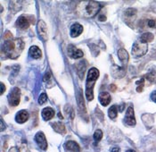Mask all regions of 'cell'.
Listing matches in <instances>:
<instances>
[{"label":"cell","instance_id":"cell-1","mask_svg":"<svg viewBox=\"0 0 156 152\" xmlns=\"http://www.w3.org/2000/svg\"><path fill=\"white\" fill-rule=\"evenodd\" d=\"M24 48V42L22 39H11L5 40L2 47V54L8 58L16 59L22 54Z\"/></svg>","mask_w":156,"mask_h":152},{"label":"cell","instance_id":"cell-2","mask_svg":"<svg viewBox=\"0 0 156 152\" xmlns=\"http://www.w3.org/2000/svg\"><path fill=\"white\" fill-rule=\"evenodd\" d=\"M100 8L101 6L96 1H83L78 6V12L85 17H94Z\"/></svg>","mask_w":156,"mask_h":152},{"label":"cell","instance_id":"cell-3","mask_svg":"<svg viewBox=\"0 0 156 152\" xmlns=\"http://www.w3.org/2000/svg\"><path fill=\"white\" fill-rule=\"evenodd\" d=\"M99 77V71L96 68L93 67L89 69L87 72V82H86V90H85V94L86 98L88 101H92L94 98V87L96 80Z\"/></svg>","mask_w":156,"mask_h":152},{"label":"cell","instance_id":"cell-4","mask_svg":"<svg viewBox=\"0 0 156 152\" xmlns=\"http://www.w3.org/2000/svg\"><path fill=\"white\" fill-rule=\"evenodd\" d=\"M148 50V45L143 43L142 41H136L134 43L132 47V54L135 57H143L146 54Z\"/></svg>","mask_w":156,"mask_h":152},{"label":"cell","instance_id":"cell-5","mask_svg":"<svg viewBox=\"0 0 156 152\" xmlns=\"http://www.w3.org/2000/svg\"><path fill=\"white\" fill-rule=\"evenodd\" d=\"M8 98V103L9 105L12 106H16L19 105L20 103V99H21V91L20 89L15 87L13 88L12 91H10V93L7 97Z\"/></svg>","mask_w":156,"mask_h":152},{"label":"cell","instance_id":"cell-6","mask_svg":"<svg viewBox=\"0 0 156 152\" xmlns=\"http://www.w3.org/2000/svg\"><path fill=\"white\" fill-rule=\"evenodd\" d=\"M37 31L39 35V38L43 41H48V26L46 23L43 20H40L37 22Z\"/></svg>","mask_w":156,"mask_h":152},{"label":"cell","instance_id":"cell-7","mask_svg":"<svg viewBox=\"0 0 156 152\" xmlns=\"http://www.w3.org/2000/svg\"><path fill=\"white\" fill-rule=\"evenodd\" d=\"M35 140H36L37 146L41 150H46L48 149V141H47V139H46V136H45L44 132H37L36 135H35Z\"/></svg>","mask_w":156,"mask_h":152},{"label":"cell","instance_id":"cell-8","mask_svg":"<svg viewBox=\"0 0 156 152\" xmlns=\"http://www.w3.org/2000/svg\"><path fill=\"white\" fill-rule=\"evenodd\" d=\"M125 122L129 126H134L136 124V118H135V112H134V108L132 106H129L126 112V116H125Z\"/></svg>","mask_w":156,"mask_h":152},{"label":"cell","instance_id":"cell-9","mask_svg":"<svg viewBox=\"0 0 156 152\" xmlns=\"http://www.w3.org/2000/svg\"><path fill=\"white\" fill-rule=\"evenodd\" d=\"M68 55L70 56V57L72 59H78L80 58L83 57V52L79 49L78 47H76L74 45H69L68 46Z\"/></svg>","mask_w":156,"mask_h":152},{"label":"cell","instance_id":"cell-10","mask_svg":"<svg viewBox=\"0 0 156 152\" xmlns=\"http://www.w3.org/2000/svg\"><path fill=\"white\" fill-rule=\"evenodd\" d=\"M30 17L25 15L20 16L16 22V26L21 30H27L30 27Z\"/></svg>","mask_w":156,"mask_h":152},{"label":"cell","instance_id":"cell-11","mask_svg":"<svg viewBox=\"0 0 156 152\" xmlns=\"http://www.w3.org/2000/svg\"><path fill=\"white\" fill-rule=\"evenodd\" d=\"M83 32V26L81 24L75 23L71 26V36L72 38L79 37Z\"/></svg>","mask_w":156,"mask_h":152},{"label":"cell","instance_id":"cell-12","mask_svg":"<svg viewBox=\"0 0 156 152\" xmlns=\"http://www.w3.org/2000/svg\"><path fill=\"white\" fill-rule=\"evenodd\" d=\"M29 117H30V115H29V112L27 110H21L16 114L15 121L18 124H23L26 121H28Z\"/></svg>","mask_w":156,"mask_h":152},{"label":"cell","instance_id":"cell-13","mask_svg":"<svg viewBox=\"0 0 156 152\" xmlns=\"http://www.w3.org/2000/svg\"><path fill=\"white\" fill-rule=\"evenodd\" d=\"M98 98H99V102L101 103V105L104 106H106L110 104L111 102V95L106 92V91H102L100 92L99 96H98Z\"/></svg>","mask_w":156,"mask_h":152},{"label":"cell","instance_id":"cell-14","mask_svg":"<svg viewBox=\"0 0 156 152\" xmlns=\"http://www.w3.org/2000/svg\"><path fill=\"white\" fill-rule=\"evenodd\" d=\"M64 148L71 152H80V145L74 141V140H68L64 144Z\"/></svg>","mask_w":156,"mask_h":152},{"label":"cell","instance_id":"cell-15","mask_svg":"<svg viewBox=\"0 0 156 152\" xmlns=\"http://www.w3.org/2000/svg\"><path fill=\"white\" fill-rule=\"evenodd\" d=\"M118 57L119 59L121 61V63L126 65H128V62H129V53L126 49L124 48H120L118 50Z\"/></svg>","mask_w":156,"mask_h":152},{"label":"cell","instance_id":"cell-16","mask_svg":"<svg viewBox=\"0 0 156 152\" xmlns=\"http://www.w3.org/2000/svg\"><path fill=\"white\" fill-rule=\"evenodd\" d=\"M42 118L45 121H49L55 117V111L52 107H45L42 110Z\"/></svg>","mask_w":156,"mask_h":152},{"label":"cell","instance_id":"cell-17","mask_svg":"<svg viewBox=\"0 0 156 152\" xmlns=\"http://www.w3.org/2000/svg\"><path fill=\"white\" fill-rule=\"evenodd\" d=\"M136 15V10L134 8H128L125 12H124V16H125V20L126 22H132L134 21L135 17Z\"/></svg>","mask_w":156,"mask_h":152},{"label":"cell","instance_id":"cell-18","mask_svg":"<svg viewBox=\"0 0 156 152\" xmlns=\"http://www.w3.org/2000/svg\"><path fill=\"white\" fill-rule=\"evenodd\" d=\"M52 127L54 129V131H55L56 132L60 133V134H64L66 133V128H65V125L61 123V122H55V123H53L52 124Z\"/></svg>","mask_w":156,"mask_h":152},{"label":"cell","instance_id":"cell-19","mask_svg":"<svg viewBox=\"0 0 156 152\" xmlns=\"http://www.w3.org/2000/svg\"><path fill=\"white\" fill-rule=\"evenodd\" d=\"M29 53H30V56L31 57H33L34 59H38L42 57V52H41V50L39 49V47H37V46H32V47H30Z\"/></svg>","mask_w":156,"mask_h":152},{"label":"cell","instance_id":"cell-20","mask_svg":"<svg viewBox=\"0 0 156 152\" xmlns=\"http://www.w3.org/2000/svg\"><path fill=\"white\" fill-rule=\"evenodd\" d=\"M77 100H78V105L80 106V111L86 114V106H85L84 98H83V94H82L81 90H80V91L77 94Z\"/></svg>","mask_w":156,"mask_h":152},{"label":"cell","instance_id":"cell-21","mask_svg":"<svg viewBox=\"0 0 156 152\" xmlns=\"http://www.w3.org/2000/svg\"><path fill=\"white\" fill-rule=\"evenodd\" d=\"M86 67H87V64L85 61H80L78 65H77V73L80 76V78L82 80L84 77L85 71H86Z\"/></svg>","mask_w":156,"mask_h":152},{"label":"cell","instance_id":"cell-22","mask_svg":"<svg viewBox=\"0 0 156 152\" xmlns=\"http://www.w3.org/2000/svg\"><path fill=\"white\" fill-rule=\"evenodd\" d=\"M154 35L151 33V32H145L144 34H142L140 37V41H142L143 43H149V42H152L154 40Z\"/></svg>","mask_w":156,"mask_h":152},{"label":"cell","instance_id":"cell-23","mask_svg":"<svg viewBox=\"0 0 156 152\" xmlns=\"http://www.w3.org/2000/svg\"><path fill=\"white\" fill-rule=\"evenodd\" d=\"M117 114H118V108L117 106H112L109 108L108 110V116L111 119H115L117 117Z\"/></svg>","mask_w":156,"mask_h":152},{"label":"cell","instance_id":"cell-24","mask_svg":"<svg viewBox=\"0 0 156 152\" xmlns=\"http://www.w3.org/2000/svg\"><path fill=\"white\" fill-rule=\"evenodd\" d=\"M102 138H103V132L100 129L96 130L95 133H94V140H96V142H98V141L102 140Z\"/></svg>","mask_w":156,"mask_h":152},{"label":"cell","instance_id":"cell-25","mask_svg":"<svg viewBox=\"0 0 156 152\" xmlns=\"http://www.w3.org/2000/svg\"><path fill=\"white\" fill-rule=\"evenodd\" d=\"M47 100H48V96H47V94L45 93V92L40 94V96H39V98H38V104H39V105H43V104H45V103L47 102Z\"/></svg>","mask_w":156,"mask_h":152},{"label":"cell","instance_id":"cell-26","mask_svg":"<svg viewBox=\"0 0 156 152\" xmlns=\"http://www.w3.org/2000/svg\"><path fill=\"white\" fill-rule=\"evenodd\" d=\"M136 85H137V88H136V91L137 92H141L143 91V88H144V78H141L140 81L136 82Z\"/></svg>","mask_w":156,"mask_h":152},{"label":"cell","instance_id":"cell-27","mask_svg":"<svg viewBox=\"0 0 156 152\" xmlns=\"http://www.w3.org/2000/svg\"><path fill=\"white\" fill-rule=\"evenodd\" d=\"M19 152H30V150H29V148H28V146H27V144L26 143H22V145L20 146V149H19Z\"/></svg>","mask_w":156,"mask_h":152},{"label":"cell","instance_id":"cell-28","mask_svg":"<svg viewBox=\"0 0 156 152\" xmlns=\"http://www.w3.org/2000/svg\"><path fill=\"white\" fill-rule=\"evenodd\" d=\"M147 25H148V27H150V28H154L156 25V21L155 20H148Z\"/></svg>","mask_w":156,"mask_h":152},{"label":"cell","instance_id":"cell-29","mask_svg":"<svg viewBox=\"0 0 156 152\" xmlns=\"http://www.w3.org/2000/svg\"><path fill=\"white\" fill-rule=\"evenodd\" d=\"M151 99L156 103V91H153V93L151 94Z\"/></svg>","mask_w":156,"mask_h":152},{"label":"cell","instance_id":"cell-30","mask_svg":"<svg viewBox=\"0 0 156 152\" xmlns=\"http://www.w3.org/2000/svg\"><path fill=\"white\" fill-rule=\"evenodd\" d=\"M50 76H51V75H50V72H47V73L45 74V76H44V79H43V81H44V82H47L48 80H49V79H50Z\"/></svg>","mask_w":156,"mask_h":152},{"label":"cell","instance_id":"cell-31","mask_svg":"<svg viewBox=\"0 0 156 152\" xmlns=\"http://www.w3.org/2000/svg\"><path fill=\"white\" fill-rule=\"evenodd\" d=\"M5 84L3 82H1V92H0L1 95L5 92Z\"/></svg>","mask_w":156,"mask_h":152},{"label":"cell","instance_id":"cell-32","mask_svg":"<svg viewBox=\"0 0 156 152\" xmlns=\"http://www.w3.org/2000/svg\"><path fill=\"white\" fill-rule=\"evenodd\" d=\"M110 151L111 152H120V149H119V148H112V149L110 150Z\"/></svg>","mask_w":156,"mask_h":152},{"label":"cell","instance_id":"cell-33","mask_svg":"<svg viewBox=\"0 0 156 152\" xmlns=\"http://www.w3.org/2000/svg\"><path fill=\"white\" fill-rule=\"evenodd\" d=\"M110 90L112 91H116V86H115L114 84H112V85L110 86Z\"/></svg>","mask_w":156,"mask_h":152},{"label":"cell","instance_id":"cell-34","mask_svg":"<svg viewBox=\"0 0 156 152\" xmlns=\"http://www.w3.org/2000/svg\"><path fill=\"white\" fill-rule=\"evenodd\" d=\"M8 152H19V151H18V150H17L15 147H12V148L9 150V151Z\"/></svg>","mask_w":156,"mask_h":152},{"label":"cell","instance_id":"cell-35","mask_svg":"<svg viewBox=\"0 0 156 152\" xmlns=\"http://www.w3.org/2000/svg\"><path fill=\"white\" fill-rule=\"evenodd\" d=\"M99 20H100L101 22H105V21L106 20V17H105V16H104V15H101V16L99 17Z\"/></svg>","mask_w":156,"mask_h":152},{"label":"cell","instance_id":"cell-36","mask_svg":"<svg viewBox=\"0 0 156 152\" xmlns=\"http://www.w3.org/2000/svg\"><path fill=\"white\" fill-rule=\"evenodd\" d=\"M126 152H136L135 150H127Z\"/></svg>","mask_w":156,"mask_h":152}]
</instances>
